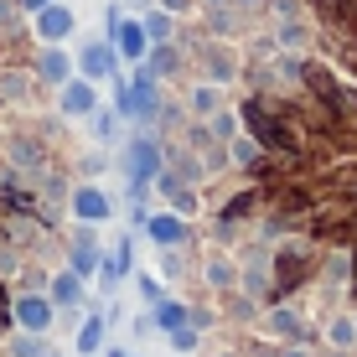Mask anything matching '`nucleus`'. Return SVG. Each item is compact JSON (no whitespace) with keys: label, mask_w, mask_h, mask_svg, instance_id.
<instances>
[{"label":"nucleus","mask_w":357,"mask_h":357,"mask_svg":"<svg viewBox=\"0 0 357 357\" xmlns=\"http://www.w3.org/2000/svg\"><path fill=\"white\" fill-rule=\"evenodd\" d=\"M16 321L26 331H42L47 321H52V305H47L42 295H21V301H16Z\"/></svg>","instance_id":"6e6552de"},{"label":"nucleus","mask_w":357,"mask_h":357,"mask_svg":"<svg viewBox=\"0 0 357 357\" xmlns=\"http://www.w3.org/2000/svg\"><path fill=\"white\" fill-rule=\"evenodd\" d=\"M155 321H161V326H171V331H181L187 311H181V305H155Z\"/></svg>","instance_id":"f8f14e48"},{"label":"nucleus","mask_w":357,"mask_h":357,"mask_svg":"<svg viewBox=\"0 0 357 357\" xmlns=\"http://www.w3.org/2000/svg\"><path fill=\"white\" fill-rule=\"evenodd\" d=\"M109 213H114V207H109V197L98 187H78V192H73V218H83V223H104Z\"/></svg>","instance_id":"423d86ee"},{"label":"nucleus","mask_w":357,"mask_h":357,"mask_svg":"<svg viewBox=\"0 0 357 357\" xmlns=\"http://www.w3.org/2000/svg\"><path fill=\"white\" fill-rule=\"evenodd\" d=\"M36 73H42L47 83H57V89H63V83L73 78V57H68V52H63L57 42H47V52L36 57Z\"/></svg>","instance_id":"0eeeda50"},{"label":"nucleus","mask_w":357,"mask_h":357,"mask_svg":"<svg viewBox=\"0 0 357 357\" xmlns=\"http://www.w3.org/2000/svg\"><path fill=\"white\" fill-rule=\"evenodd\" d=\"M140 26H145V36H151V42H166V36H171V16H161V10H151V16L140 21Z\"/></svg>","instance_id":"9b49d317"},{"label":"nucleus","mask_w":357,"mask_h":357,"mask_svg":"<svg viewBox=\"0 0 357 357\" xmlns=\"http://www.w3.org/2000/svg\"><path fill=\"white\" fill-rule=\"evenodd\" d=\"M57 104H63V114H93L98 109V93H93V78H68L63 83V98H57Z\"/></svg>","instance_id":"39448f33"},{"label":"nucleus","mask_w":357,"mask_h":357,"mask_svg":"<svg viewBox=\"0 0 357 357\" xmlns=\"http://www.w3.org/2000/svg\"><path fill=\"white\" fill-rule=\"evenodd\" d=\"M161 171V151H155V140L151 135H140V140L130 145V181H135V192L145 187V181Z\"/></svg>","instance_id":"7ed1b4c3"},{"label":"nucleus","mask_w":357,"mask_h":357,"mask_svg":"<svg viewBox=\"0 0 357 357\" xmlns=\"http://www.w3.org/2000/svg\"><path fill=\"white\" fill-rule=\"evenodd\" d=\"M16 6H21V10H31V16H36V10H42V6H52V0H16Z\"/></svg>","instance_id":"dca6fc26"},{"label":"nucleus","mask_w":357,"mask_h":357,"mask_svg":"<svg viewBox=\"0 0 357 357\" xmlns=\"http://www.w3.org/2000/svg\"><path fill=\"white\" fill-rule=\"evenodd\" d=\"M52 301H57V305L83 301V280H78V275H57V280H52Z\"/></svg>","instance_id":"9d476101"},{"label":"nucleus","mask_w":357,"mask_h":357,"mask_svg":"<svg viewBox=\"0 0 357 357\" xmlns=\"http://www.w3.org/2000/svg\"><path fill=\"white\" fill-rule=\"evenodd\" d=\"M93 135H98V140H114V119H109V114H93Z\"/></svg>","instance_id":"4468645a"},{"label":"nucleus","mask_w":357,"mask_h":357,"mask_svg":"<svg viewBox=\"0 0 357 357\" xmlns=\"http://www.w3.org/2000/svg\"><path fill=\"white\" fill-rule=\"evenodd\" d=\"M109 36H114V52L125 57V63H145L151 36H145L140 21H119V10H109Z\"/></svg>","instance_id":"f257e3e1"},{"label":"nucleus","mask_w":357,"mask_h":357,"mask_svg":"<svg viewBox=\"0 0 357 357\" xmlns=\"http://www.w3.org/2000/svg\"><path fill=\"white\" fill-rule=\"evenodd\" d=\"M78 68H83V78H114L119 73V52L109 42H89L78 52Z\"/></svg>","instance_id":"20e7f679"},{"label":"nucleus","mask_w":357,"mask_h":357,"mask_svg":"<svg viewBox=\"0 0 357 357\" xmlns=\"http://www.w3.org/2000/svg\"><path fill=\"white\" fill-rule=\"evenodd\" d=\"M31 21H36V36H42V42H68L73 26H78V16H73L68 6H57V0H52V6H42Z\"/></svg>","instance_id":"f03ea898"},{"label":"nucleus","mask_w":357,"mask_h":357,"mask_svg":"<svg viewBox=\"0 0 357 357\" xmlns=\"http://www.w3.org/2000/svg\"><path fill=\"white\" fill-rule=\"evenodd\" d=\"M151 238L155 243H181V238H187V228H181V218L161 213V218H151Z\"/></svg>","instance_id":"1a4fd4ad"},{"label":"nucleus","mask_w":357,"mask_h":357,"mask_svg":"<svg viewBox=\"0 0 357 357\" xmlns=\"http://www.w3.org/2000/svg\"><path fill=\"white\" fill-rule=\"evenodd\" d=\"M98 337H104V326L89 321V326H83V337H78V347H83V352H93V347H98Z\"/></svg>","instance_id":"ddd939ff"},{"label":"nucleus","mask_w":357,"mask_h":357,"mask_svg":"<svg viewBox=\"0 0 357 357\" xmlns=\"http://www.w3.org/2000/svg\"><path fill=\"white\" fill-rule=\"evenodd\" d=\"M213 104H218V98H213V89H197V93H192V109H202V114H207Z\"/></svg>","instance_id":"2eb2a0df"}]
</instances>
